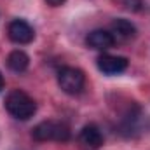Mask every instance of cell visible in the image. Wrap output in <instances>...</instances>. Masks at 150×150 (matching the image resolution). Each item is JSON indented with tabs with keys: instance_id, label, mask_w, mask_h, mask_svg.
Masks as SVG:
<instances>
[{
	"instance_id": "7",
	"label": "cell",
	"mask_w": 150,
	"mask_h": 150,
	"mask_svg": "<svg viewBox=\"0 0 150 150\" xmlns=\"http://www.w3.org/2000/svg\"><path fill=\"white\" fill-rule=\"evenodd\" d=\"M86 44H87V47H91L94 51H107V49L113 47L115 38L107 30H93V32L87 33Z\"/></svg>"
},
{
	"instance_id": "11",
	"label": "cell",
	"mask_w": 150,
	"mask_h": 150,
	"mask_svg": "<svg viewBox=\"0 0 150 150\" xmlns=\"http://www.w3.org/2000/svg\"><path fill=\"white\" fill-rule=\"evenodd\" d=\"M45 2H47L51 7H59V5H63L67 0H45Z\"/></svg>"
},
{
	"instance_id": "8",
	"label": "cell",
	"mask_w": 150,
	"mask_h": 150,
	"mask_svg": "<svg viewBox=\"0 0 150 150\" xmlns=\"http://www.w3.org/2000/svg\"><path fill=\"white\" fill-rule=\"evenodd\" d=\"M110 33L113 35V38L129 40V38L136 37L138 30H136V26H134L129 19L119 18V19H113L112 21V25H110Z\"/></svg>"
},
{
	"instance_id": "3",
	"label": "cell",
	"mask_w": 150,
	"mask_h": 150,
	"mask_svg": "<svg viewBox=\"0 0 150 150\" xmlns=\"http://www.w3.org/2000/svg\"><path fill=\"white\" fill-rule=\"evenodd\" d=\"M58 84L63 93L67 94H80L86 87V75L80 68L75 67H63L58 72Z\"/></svg>"
},
{
	"instance_id": "2",
	"label": "cell",
	"mask_w": 150,
	"mask_h": 150,
	"mask_svg": "<svg viewBox=\"0 0 150 150\" xmlns=\"http://www.w3.org/2000/svg\"><path fill=\"white\" fill-rule=\"evenodd\" d=\"M32 138L35 142H58L67 143L72 138L70 127L61 120H42L32 129Z\"/></svg>"
},
{
	"instance_id": "10",
	"label": "cell",
	"mask_w": 150,
	"mask_h": 150,
	"mask_svg": "<svg viewBox=\"0 0 150 150\" xmlns=\"http://www.w3.org/2000/svg\"><path fill=\"white\" fill-rule=\"evenodd\" d=\"M120 5L131 12H138L143 7V2L142 0H120Z\"/></svg>"
},
{
	"instance_id": "9",
	"label": "cell",
	"mask_w": 150,
	"mask_h": 150,
	"mask_svg": "<svg viewBox=\"0 0 150 150\" xmlns=\"http://www.w3.org/2000/svg\"><path fill=\"white\" fill-rule=\"evenodd\" d=\"M28 65H30V56L25 51L16 49V51L9 52V56H7V67H9V70H12L16 74H21V72H25L28 68Z\"/></svg>"
},
{
	"instance_id": "12",
	"label": "cell",
	"mask_w": 150,
	"mask_h": 150,
	"mask_svg": "<svg viewBox=\"0 0 150 150\" xmlns=\"http://www.w3.org/2000/svg\"><path fill=\"white\" fill-rule=\"evenodd\" d=\"M4 84H5V82H4V75H2V72H0V91L4 89Z\"/></svg>"
},
{
	"instance_id": "1",
	"label": "cell",
	"mask_w": 150,
	"mask_h": 150,
	"mask_svg": "<svg viewBox=\"0 0 150 150\" xmlns=\"http://www.w3.org/2000/svg\"><path fill=\"white\" fill-rule=\"evenodd\" d=\"M4 105H5V110L9 112V115L18 120H28L37 112V105H35L33 98H30L25 91H19V89L11 91L7 94Z\"/></svg>"
},
{
	"instance_id": "5",
	"label": "cell",
	"mask_w": 150,
	"mask_h": 150,
	"mask_svg": "<svg viewBox=\"0 0 150 150\" xmlns=\"http://www.w3.org/2000/svg\"><path fill=\"white\" fill-rule=\"evenodd\" d=\"M96 65L100 68V72H103L105 75H119L127 70V58L124 56H113V54H101L96 59Z\"/></svg>"
},
{
	"instance_id": "6",
	"label": "cell",
	"mask_w": 150,
	"mask_h": 150,
	"mask_svg": "<svg viewBox=\"0 0 150 150\" xmlns=\"http://www.w3.org/2000/svg\"><path fill=\"white\" fill-rule=\"evenodd\" d=\"M79 142L84 149L87 150H98L103 145V133L96 124H87L80 129L79 133Z\"/></svg>"
},
{
	"instance_id": "4",
	"label": "cell",
	"mask_w": 150,
	"mask_h": 150,
	"mask_svg": "<svg viewBox=\"0 0 150 150\" xmlns=\"http://www.w3.org/2000/svg\"><path fill=\"white\" fill-rule=\"evenodd\" d=\"M7 35L9 38L14 42V44H30L33 42L35 38V30L32 28V25L25 19H14L9 23V28H7Z\"/></svg>"
}]
</instances>
